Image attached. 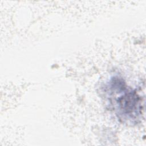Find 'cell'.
<instances>
[{"label":"cell","instance_id":"obj_1","mask_svg":"<svg viewBox=\"0 0 146 146\" xmlns=\"http://www.w3.org/2000/svg\"><path fill=\"white\" fill-rule=\"evenodd\" d=\"M118 114L122 119H136L141 113L140 98L135 91H125L117 99Z\"/></svg>","mask_w":146,"mask_h":146}]
</instances>
